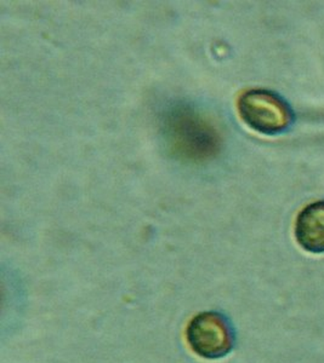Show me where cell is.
<instances>
[{
	"mask_svg": "<svg viewBox=\"0 0 324 363\" xmlns=\"http://www.w3.org/2000/svg\"><path fill=\"white\" fill-rule=\"evenodd\" d=\"M166 137L171 150L186 160L214 157L220 148L219 133L205 116L195 109L179 106L166 114Z\"/></svg>",
	"mask_w": 324,
	"mask_h": 363,
	"instance_id": "6da1fadb",
	"label": "cell"
},
{
	"mask_svg": "<svg viewBox=\"0 0 324 363\" xmlns=\"http://www.w3.org/2000/svg\"><path fill=\"white\" fill-rule=\"evenodd\" d=\"M237 108L245 124L264 135L287 133L296 120L287 101L272 91H245L238 99Z\"/></svg>",
	"mask_w": 324,
	"mask_h": 363,
	"instance_id": "7a4b0ae2",
	"label": "cell"
},
{
	"mask_svg": "<svg viewBox=\"0 0 324 363\" xmlns=\"http://www.w3.org/2000/svg\"><path fill=\"white\" fill-rule=\"evenodd\" d=\"M188 342L197 355L220 359L232 350L234 335L229 320L219 313L197 315L188 327Z\"/></svg>",
	"mask_w": 324,
	"mask_h": 363,
	"instance_id": "3957f363",
	"label": "cell"
},
{
	"mask_svg": "<svg viewBox=\"0 0 324 363\" xmlns=\"http://www.w3.org/2000/svg\"><path fill=\"white\" fill-rule=\"evenodd\" d=\"M298 244L311 253H324V201L305 207L296 222Z\"/></svg>",
	"mask_w": 324,
	"mask_h": 363,
	"instance_id": "277c9868",
	"label": "cell"
}]
</instances>
